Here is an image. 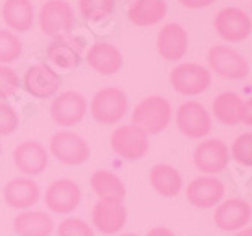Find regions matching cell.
<instances>
[{
	"mask_svg": "<svg viewBox=\"0 0 252 236\" xmlns=\"http://www.w3.org/2000/svg\"><path fill=\"white\" fill-rule=\"evenodd\" d=\"M60 74L55 72L46 63L30 65L23 78V88L35 99H50L60 88Z\"/></svg>",
	"mask_w": 252,
	"mask_h": 236,
	"instance_id": "4fadbf2b",
	"label": "cell"
},
{
	"mask_svg": "<svg viewBox=\"0 0 252 236\" xmlns=\"http://www.w3.org/2000/svg\"><path fill=\"white\" fill-rule=\"evenodd\" d=\"M177 127L189 139H201L210 134L212 117L203 104L196 101H187L177 111Z\"/></svg>",
	"mask_w": 252,
	"mask_h": 236,
	"instance_id": "9c48e42d",
	"label": "cell"
},
{
	"mask_svg": "<svg viewBox=\"0 0 252 236\" xmlns=\"http://www.w3.org/2000/svg\"><path fill=\"white\" fill-rule=\"evenodd\" d=\"M189 48V35L187 30L178 23H168L160 29L157 35V51L164 60L177 62L184 59Z\"/></svg>",
	"mask_w": 252,
	"mask_h": 236,
	"instance_id": "d6986e66",
	"label": "cell"
},
{
	"mask_svg": "<svg viewBox=\"0 0 252 236\" xmlns=\"http://www.w3.org/2000/svg\"><path fill=\"white\" fill-rule=\"evenodd\" d=\"M169 83L182 95H199L208 90L212 76L199 63H180L169 74Z\"/></svg>",
	"mask_w": 252,
	"mask_h": 236,
	"instance_id": "ba28073f",
	"label": "cell"
},
{
	"mask_svg": "<svg viewBox=\"0 0 252 236\" xmlns=\"http://www.w3.org/2000/svg\"><path fill=\"white\" fill-rule=\"evenodd\" d=\"M18 127H20V115L11 104L0 101V136L13 134Z\"/></svg>",
	"mask_w": 252,
	"mask_h": 236,
	"instance_id": "d6a6232c",
	"label": "cell"
},
{
	"mask_svg": "<svg viewBox=\"0 0 252 236\" xmlns=\"http://www.w3.org/2000/svg\"><path fill=\"white\" fill-rule=\"evenodd\" d=\"M50 152L62 164L81 166L90 157V145L76 132L59 131L50 139Z\"/></svg>",
	"mask_w": 252,
	"mask_h": 236,
	"instance_id": "277c9868",
	"label": "cell"
},
{
	"mask_svg": "<svg viewBox=\"0 0 252 236\" xmlns=\"http://www.w3.org/2000/svg\"><path fill=\"white\" fill-rule=\"evenodd\" d=\"M89 110V102L80 92H62L60 95L55 97V101L50 106L51 120L62 129L74 127L87 117Z\"/></svg>",
	"mask_w": 252,
	"mask_h": 236,
	"instance_id": "52a82bcc",
	"label": "cell"
},
{
	"mask_svg": "<svg viewBox=\"0 0 252 236\" xmlns=\"http://www.w3.org/2000/svg\"><path fill=\"white\" fill-rule=\"evenodd\" d=\"M127 108H129V102L122 90L117 87H104L92 97L90 115L97 123L113 125L126 117Z\"/></svg>",
	"mask_w": 252,
	"mask_h": 236,
	"instance_id": "7a4b0ae2",
	"label": "cell"
},
{
	"mask_svg": "<svg viewBox=\"0 0 252 236\" xmlns=\"http://www.w3.org/2000/svg\"><path fill=\"white\" fill-rule=\"evenodd\" d=\"M44 205L51 213L69 215L81 203V189L74 180L60 178L51 181L44 192Z\"/></svg>",
	"mask_w": 252,
	"mask_h": 236,
	"instance_id": "8992f818",
	"label": "cell"
},
{
	"mask_svg": "<svg viewBox=\"0 0 252 236\" xmlns=\"http://www.w3.org/2000/svg\"><path fill=\"white\" fill-rule=\"evenodd\" d=\"M208 65L215 74L227 80H244L249 74V63L244 55L224 44H215L208 50Z\"/></svg>",
	"mask_w": 252,
	"mask_h": 236,
	"instance_id": "30bf717a",
	"label": "cell"
},
{
	"mask_svg": "<svg viewBox=\"0 0 252 236\" xmlns=\"http://www.w3.org/2000/svg\"><path fill=\"white\" fill-rule=\"evenodd\" d=\"M90 187L99 198H117L124 199L127 194L126 183L122 178L108 169H97L90 177Z\"/></svg>",
	"mask_w": 252,
	"mask_h": 236,
	"instance_id": "484cf974",
	"label": "cell"
},
{
	"mask_svg": "<svg viewBox=\"0 0 252 236\" xmlns=\"http://www.w3.org/2000/svg\"><path fill=\"white\" fill-rule=\"evenodd\" d=\"M150 185L162 198H175L180 194L184 180L182 175L169 164H156L150 169Z\"/></svg>",
	"mask_w": 252,
	"mask_h": 236,
	"instance_id": "cb8c5ba5",
	"label": "cell"
},
{
	"mask_svg": "<svg viewBox=\"0 0 252 236\" xmlns=\"http://www.w3.org/2000/svg\"><path fill=\"white\" fill-rule=\"evenodd\" d=\"M244 113V101L235 92L219 93L214 101V115L224 125H238Z\"/></svg>",
	"mask_w": 252,
	"mask_h": 236,
	"instance_id": "d4e9b609",
	"label": "cell"
},
{
	"mask_svg": "<svg viewBox=\"0 0 252 236\" xmlns=\"http://www.w3.org/2000/svg\"><path fill=\"white\" fill-rule=\"evenodd\" d=\"M23 53V44L20 37L11 30L0 29V65L18 60Z\"/></svg>",
	"mask_w": 252,
	"mask_h": 236,
	"instance_id": "f1b7e54d",
	"label": "cell"
},
{
	"mask_svg": "<svg viewBox=\"0 0 252 236\" xmlns=\"http://www.w3.org/2000/svg\"><path fill=\"white\" fill-rule=\"evenodd\" d=\"M184 7L189 9H201V7H208L215 2V0H178Z\"/></svg>",
	"mask_w": 252,
	"mask_h": 236,
	"instance_id": "836d02e7",
	"label": "cell"
},
{
	"mask_svg": "<svg viewBox=\"0 0 252 236\" xmlns=\"http://www.w3.org/2000/svg\"><path fill=\"white\" fill-rule=\"evenodd\" d=\"M173 117L171 104L160 95L145 97L132 111V125L143 129L148 136L159 134L169 125Z\"/></svg>",
	"mask_w": 252,
	"mask_h": 236,
	"instance_id": "6da1fadb",
	"label": "cell"
},
{
	"mask_svg": "<svg viewBox=\"0 0 252 236\" xmlns=\"http://www.w3.org/2000/svg\"><path fill=\"white\" fill-rule=\"evenodd\" d=\"M229 155L238 164L252 168V132H244L233 141Z\"/></svg>",
	"mask_w": 252,
	"mask_h": 236,
	"instance_id": "f546056e",
	"label": "cell"
},
{
	"mask_svg": "<svg viewBox=\"0 0 252 236\" xmlns=\"http://www.w3.org/2000/svg\"><path fill=\"white\" fill-rule=\"evenodd\" d=\"M109 145L118 157H122L124 160H129V162L143 159L147 155L148 148H150L148 134L143 129H139L132 123L120 125L118 129H115L111 139H109Z\"/></svg>",
	"mask_w": 252,
	"mask_h": 236,
	"instance_id": "3957f363",
	"label": "cell"
},
{
	"mask_svg": "<svg viewBox=\"0 0 252 236\" xmlns=\"http://www.w3.org/2000/svg\"><path fill=\"white\" fill-rule=\"evenodd\" d=\"M118 236H139V235H134V233H126V235H118Z\"/></svg>",
	"mask_w": 252,
	"mask_h": 236,
	"instance_id": "74e56055",
	"label": "cell"
},
{
	"mask_svg": "<svg viewBox=\"0 0 252 236\" xmlns=\"http://www.w3.org/2000/svg\"><path fill=\"white\" fill-rule=\"evenodd\" d=\"M214 27L217 34L227 42H242L249 37L252 30L251 18L245 14V11L238 7H226L219 11L215 16Z\"/></svg>",
	"mask_w": 252,
	"mask_h": 236,
	"instance_id": "5bb4252c",
	"label": "cell"
},
{
	"mask_svg": "<svg viewBox=\"0 0 252 236\" xmlns=\"http://www.w3.org/2000/svg\"><path fill=\"white\" fill-rule=\"evenodd\" d=\"M127 208L122 199L99 198L92 208V226L102 235H117L126 228Z\"/></svg>",
	"mask_w": 252,
	"mask_h": 236,
	"instance_id": "5b68a950",
	"label": "cell"
},
{
	"mask_svg": "<svg viewBox=\"0 0 252 236\" xmlns=\"http://www.w3.org/2000/svg\"><path fill=\"white\" fill-rule=\"evenodd\" d=\"M147 236H175L171 229L168 228H154L147 233Z\"/></svg>",
	"mask_w": 252,
	"mask_h": 236,
	"instance_id": "d590c367",
	"label": "cell"
},
{
	"mask_svg": "<svg viewBox=\"0 0 252 236\" xmlns=\"http://www.w3.org/2000/svg\"><path fill=\"white\" fill-rule=\"evenodd\" d=\"M39 27L44 35H55L69 32L74 27V11L65 0H48L39 11Z\"/></svg>",
	"mask_w": 252,
	"mask_h": 236,
	"instance_id": "8fae6325",
	"label": "cell"
},
{
	"mask_svg": "<svg viewBox=\"0 0 252 236\" xmlns=\"http://www.w3.org/2000/svg\"><path fill=\"white\" fill-rule=\"evenodd\" d=\"M13 162L27 177H37L48 168L50 155H48L46 147L39 141H23L13 152Z\"/></svg>",
	"mask_w": 252,
	"mask_h": 236,
	"instance_id": "2e32d148",
	"label": "cell"
},
{
	"mask_svg": "<svg viewBox=\"0 0 252 236\" xmlns=\"http://www.w3.org/2000/svg\"><path fill=\"white\" fill-rule=\"evenodd\" d=\"M20 88V78L14 69L0 65V101L13 97Z\"/></svg>",
	"mask_w": 252,
	"mask_h": 236,
	"instance_id": "1f68e13d",
	"label": "cell"
},
{
	"mask_svg": "<svg viewBox=\"0 0 252 236\" xmlns=\"http://www.w3.org/2000/svg\"><path fill=\"white\" fill-rule=\"evenodd\" d=\"M252 219V206L245 199H226L215 208L214 222L220 231H240Z\"/></svg>",
	"mask_w": 252,
	"mask_h": 236,
	"instance_id": "9a60e30c",
	"label": "cell"
},
{
	"mask_svg": "<svg viewBox=\"0 0 252 236\" xmlns=\"http://www.w3.org/2000/svg\"><path fill=\"white\" fill-rule=\"evenodd\" d=\"M78 9L87 21H102L115 11V0H78Z\"/></svg>",
	"mask_w": 252,
	"mask_h": 236,
	"instance_id": "83f0119b",
	"label": "cell"
},
{
	"mask_svg": "<svg viewBox=\"0 0 252 236\" xmlns=\"http://www.w3.org/2000/svg\"><path fill=\"white\" fill-rule=\"evenodd\" d=\"M0 155H2V145H0Z\"/></svg>",
	"mask_w": 252,
	"mask_h": 236,
	"instance_id": "f35d334b",
	"label": "cell"
},
{
	"mask_svg": "<svg viewBox=\"0 0 252 236\" xmlns=\"http://www.w3.org/2000/svg\"><path fill=\"white\" fill-rule=\"evenodd\" d=\"M229 148L220 139H205L194 150V164L206 175H217L229 166Z\"/></svg>",
	"mask_w": 252,
	"mask_h": 236,
	"instance_id": "7c38bea8",
	"label": "cell"
},
{
	"mask_svg": "<svg viewBox=\"0 0 252 236\" xmlns=\"http://www.w3.org/2000/svg\"><path fill=\"white\" fill-rule=\"evenodd\" d=\"M2 20L14 32H29L34 27L35 13L30 0H5L2 5Z\"/></svg>",
	"mask_w": 252,
	"mask_h": 236,
	"instance_id": "7402d4cb",
	"label": "cell"
},
{
	"mask_svg": "<svg viewBox=\"0 0 252 236\" xmlns=\"http://www.w3.org/2000/svg\"><path fill=\"white\" fill-rule=\"evenodd\" d=\"M168 4L164 0H134L127 9V18L138 27H152L164 20Z\"/></svg>",
	"mask_w": 252,
	"mask_h": 236,
	"instance_id": "603a6c76",
	"label": "cell"
},
{
	"mask_svg": "<svg viewBox=\"0 0 252 236\" xmlns=\"http://www.w3.org/2000/svg\"><path fill=\"white\" fill-rule=\"evenodd\" d=\"M242 122L245 125H252V97L244 102V113H242Z\"/></svg>",
	"mask_w": 252,
	"mask_h": 236,
	"instance_id": "e575fe53",
	"label": "cell"
},
{
	"mask_svg": "<svg viewBox=\"0 0 252 236\" xmlns=\"http://www.w3.org/2000/svg\"><path fill=\"white\" fill-rule=\"evenodd\" d=\"M46 57L53 65L63 69V71H71V69L78 67L81 62L80 51L76 50L71 42L62 41V39L51 42L46 50Z\"/></svg>",
	"mask_w": 252,
	"mask_h": 236,
	"instance_id": "4316f807",
	"label": "cell"
},
{
	"mask_svg": "<svg viewBox=\"0 0 252 236\" xmlns=\"http://www.w3.org/2000/svg\"><path fill=\"white\" fill-rule=\"evenodd\" d=\"M224 190L226 189H224L222 181L206 175V177H199L190 181L187 185V190H185V196L192 206L208 210V208H214L215 205L222 201Z\"/></svg>",
	"mask_w": 252,
	"mask_h": 236,
	"instance_id": "e0dca14e",
	"label": "cell"
},
{
	"mask_svg": "<svg viewBox=\"0 0 252 236\" xmlns=\"http://www.w3.org/2000/svg\"><path fill=\"white\" fill-rule=\"evenodd\" d=\"M235 236H252V228H244V229H240V231L236 233Z\"/></svg>",
	"mask_w": 252,
	"mask_h": 236,
	"instance_id": "8d00e7d4",
	"label": "cell"
},
{
	"mask_svg": "<svg viewBox=\"0 0 252 236\" xmlns=\"http://www.w3.org/2000/svg\"><path fill=\"white\" fill-rule=\"evenodd\" d=\"M18 236H50L55 231L53 217L41 210H23L13 220Z\"/></svg>",
	"mask_w": 252,
	"mask_h": 236,
	"instance_id": "ffe728a7",
	"label": "cell"
},
{
	"mask_svg": "<svg viewBox=\"0 0 252 236\" xmlns=\"http://www.w3.org/2000/svg\"><path fill=\"white\" fill-rule=\"evenodd\" d=\"M57 235L59 236H95L94 228L87 220L78 219V217H67L57 226Z\"/></svg>",
	"mask_w": 252,
	"mask_h": 236,
	"instance_id": "4dcf8cb0",
	"label": "cell"
},
{
	"mask_svg": "<svg viewBox=\"0 0 252 236\" xmlns=\"http://www.w3.org/2000/svg\"><path fill=\"white\" fill-rule=\"evenodd\" d=\"M41 199V189L37 181L30 177H20L9 180L4 187V201L14 210H30Z\"/></svg>",
	"mask_w": 252,
	"mask_h": 236,
	"instance_id": "ac0fdd59",
	"label": "cell"
},
{
	"mask_svg": "<svg viewBox=\"0 0 252 236\" xmlns=\"http://www.w3.org/2000/svg\"><path fill=\"white\" fill-rule=\"evenodd\" d=\"M87 62L95 72L102 76H111L120 71L124 59L117 46L109 42H95L87 53Z\"/></svg>",
	"mask_w": 252,
	"mask_h": 236,
	"instance_id": "44dd1931",
	"label": "cell"
}]
</instances>
